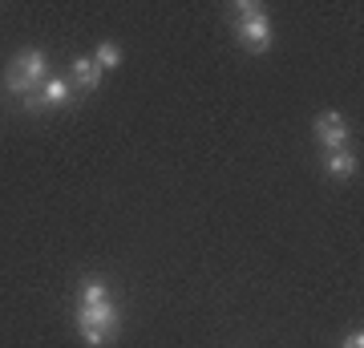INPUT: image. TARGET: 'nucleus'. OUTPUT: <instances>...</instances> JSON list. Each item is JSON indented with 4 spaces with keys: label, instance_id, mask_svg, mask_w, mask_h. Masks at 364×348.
Segmentation results:
<instances>
[{
    "label": "nucleus",
    "instance_id": "f257e3e1",
    "mask_svg": "<svg viewBox=\"0 0 364 348\" xmlns=\"http://www.w3.org/2000/svg\"><path fill=\"white\" fill-rule=\"evenodd\" d=\"M45 78H49V57L41 49H21L13 61H9V69H4V85H9V93L21 97V102H25L28 93H37L41 85H45Z\"/></svg>",
    "mask_w": 364,
    "mask_h": 348
},
{
    "label": "nucleus",
    "instance_id": "f03ea898",
    "mask_svg": "<svg viewBox=\"0 0 364 348\" xmlns=\"http://www.w3.org/2000/svg\"><path fill=\"white\" fill-rule=\"evenodd\" d=\"M235 37L247 53H267L272 49V21H267V9L263 4H251V0H239L235 4Z\"/></svg>",
    "mask_w": 364,
    "mask_h": 348
},
{
    "label": "nucleus",
    "instance_id": "7ed1b4c3",
    "mask_svg": "<svg viewBox=\"0 0 364 348\" xmlns=\"http://www.w3.org/2000/svg\"><path fill=\"white\" fill-rule=\"evenodd\" d=\"M316 142L324 146L328 154H336V150H348V122L340 110H328V114L316 117Z\"/></svg>",
    "mask_w": 364,
    "mask_h": 348
},
{
    "label": "nucleus",
    "instance_id": "20e7f679",
    "mask_svg": "<svg viewBox=\"0 0 364 348\" xmlns=\"http://www.w3.org/2000/svg\"><path fill=\"white\" fill-rule=\"evenodd\" d=\"M69 102H73V85H65V78H45V85L25 97V110H61Z\"/></svg>",
    "mask_w": 364,
    "mask_h": 348
},
{
    "label": "nucleus",
    "instance_id": "39448f33",
    "mask_svg": "<svg viewBox=\"0 0 364 348\" xmlns=\"http://www.w3.org/2000/svg\"><path fill=\"white\" fill-rule=\"evenodd\" d=\"M77 320L85 324H97L109 340L117 336V328H122V316H117V304L114 300H102V304H90V308H77Z\"/></svg>",
    "mask_w": 364,
    "mask_h": 348
},
{
    "label": "nucleus",
    "instance_id": "423d86ee",
    "mask_svg": "<svg viewBox=\"0 0 364 348\" xmlns=\"http://www.w3.org/2000/svg\"><path fill=\"white\" fill-rule=\"evenodd\" d=\"M69 73H73V90H97L102 85V69H97V61L93 57H73V65H69Z\"/></svg>",
    "mask_w": 364,
    "mask_h": 348
},
{
    "label": "nucleus",
    "instance_id": "0eeeda50",
    "mask_svg": "<svg viewBox=\"0 0 364 348\" xmlns=\"http://www.w3.org/2000/svg\"><path fill=\"white\" fill-rule=\"evenodd\" d=\"M356 170H360V158L352 154V150H336V154H328V174H332L336 182L356 179Z\"/></svg>",
    "mask_w": 364,
    "mask_h": 348
},
{
    "label": "nucleus",
    "instance_id": "6e6552de",
    "mask_svg": "<svg viewBox=\"0 0 364 348\" xmlns=\"http://www.w3.org/2000/svg\"><path fill=\"white\" fill-rule=\"evenodd\" d=\"M93 61H97V69H117V65H122V49H117L114 41H102V45H97V53H93Z\"/></svg>",
    "mask_w": 364,
    "mask_h": 348
},
{
    "label": "nucleus",
    "instance_id": "1a4fd4ad",
    "mask_svg": "<svg viewBox=\"0 0 364 348\" xmlns=\"http://www.w3.org/2000/svg\"><path fill=\"white\" fill-rule=\"evenodd\" d=\"M102 300H109V288H105L102 280H85V284H81V308L102 304Z\"/></svg>",
    "mask_w": 364,
    "mask_h": 348
},
{
    "label": "nucleus",
    "instance_id": "9d476101",
    "mask_svg": "<svg viewBox=\"0 0 364 348\" xmlns=\"http://www.w3.org/2000/svg\"><path fill=\"white\" fill-rule=\"evenodd\" d=\"M340 348H364V332L356 328V332H348L344 340H340Z\"/></svg>",
    "mask_w": 364,
    "mask_h": 348
}]
</instances>
